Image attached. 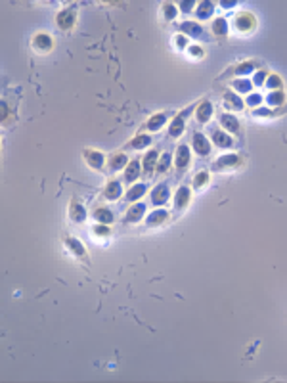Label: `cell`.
<instances>
[{"instance_id": "3957f363", "label": "cell", "mask_w": 287, "mask_h": 383, "mask_svg": "<svg viewBox=\"0 0 287 383\" xmlns=\"http://www.w3.org/2000/svg\"><path fill=\"white\" fill-rule=\"evenodd\" d=\"M191 148H193L195 155L207 157V155L210 153V140L203 133L195 131V133L191 134Z\"/></svg>"}, {"instance_id": "d6a6232c", "label": "cell", "mask_w": 287, "mask_h": 383, "mask_svg": "<svg viewBox=\"0 0 287 383\" xmlns=\"http://www.w3.org/2000/svg\"><path fill=\"white\" fill-rule=\"evenodd\" d=\"M266 102H268V105H274V107L281 105L283 102H285V94H283V90H274V92H270L268 98H266Z\"/></svg>"}, {"instance_id": "5b68a950", "label": "cell", "mask_w": 287, "mask_h": 383, "mask_svg": "<svg viewBox=\"0 0 287 383\" xmlns=\"http://www.w3.org/2000/svg\"><path fill=\"white\" fill-rule=\"evenodd\" d=\"M191 161V152L190 148L186 144H180L176 148V153H174V167H176V172H184L188 169V165Z\"/></svg>"}, {"instance_id": "6da1fadb", "label": "cell", "mask_w": 287, "mask_h": 383, "mask_svg": "<svg viewBox=\"0 0 287 383\" xmlns=\"http://www.w3.org/2000/svg\"><path fill=\"white\" fill-rule=\"evenodd\" d=\"M195 107H197V104H191V105H188L186 109H182L180 113L174 115L171 126H169V138H178V136L184 133L186 121H188V117H190L191 113H195Z\"/></svg>"}, {"instance_id": "484cf974", "label": "cell", "mask_w": 287, "mask_h": 383, "mask_svg": "<svg viewBox=\"0 0 287 383\" xmlns=\"http://www.w3.org/2000/svg\"><path fill=\"white\" fill-rule=\"evenodd\" d=\"M146 190H148V186L146 184H132L128 191L124 194V200L128 201V203H132V201H138L142 196H146Z\"/></svg>"}, {"instance_id": "603a6c76", "label": "cell", "mask_w": 287, "mask_h": 383, "mask_svg": "<svg viewBox=\"0 0 287 383\" xmlns=\"http://www.w3.org/2000/svg\"><path fill=\"white\" fill-rule=\"evenodd\" d=\"M255 18L251 16V14H247V12H241V14H238V18H236V29L238 31H241V33H247V31H253V27H255Z\"/></svg>"}, {"instance_id": "83f0119b", "label": "cell", "mask_w": 287, "mask_h": 383, "mask_svg": "<svg viewBox=\"0 0 287 383\" xmlns=\"http://www.w3.org/2000/svg\"><path fill=\"white\" fill-rule=\"evenodd\" d=\"M212 12H214V4L212 2H199L197 8H195V16H197L199 21H205V19H210Z\"/></svg>"}, {"instance_id": "b9f144b4", "label": "cell", "mask_w": 287, "mask_h": 383, "mask_svg": "<svg viewBox=\"0 0 287 383\" xmlns=\"http://www.w3.org/2000/svg\"><path fill=\"white\" fill-rule=\"evenodd\" d=\"M174 38H176V40H174V42H176V46H178V48H186V44H188V40H186V35H176Z\"/></svg>"}, {"instance_id": "f6af8a7d", "label": "cell", "mask_w": 287, "mask_h": 383, "mask_svg": "<svg viewBox=\"0 0 287 383\" xmlns=\"http://www.w3.org/2000/svg\"><path fill=\"white\" fill-rule=\"evenodd\" d=\"M6 115H8V109H6V104L2 102V117H6Z\"/></svg>"}, {"instance_id": "8d00e7d4", "label": "cell", "mask_w": 287, "mask_h": 383, "mask_svg": "<svg viewBox=\"0 0 287 383\" xmlns=\"http://www.w3.org/2000/svg\"><path fill=\"white\" fill-rule=\"evenodd\" d=\"M176 14H178V8H176L174 4H171V2L163 4V16H165V19L172 21V19L176 18Z\"/></svg>"}, {"instance_id": "e575fe53", "label": "cell", "mask_w": 287, "mask_h": 383, "mask_svg": "<svg viewBox=\"0 0 287 383\" xmlns=\"http://www.w3.org/2000/svg\"><path fill=\"white\" fill-rule=\"evenodd\" d=\"M281 77L279 75H276V73H272V75H268V79H266V83H264V86H268L272 92L274 90H281Z\"/></svg>"}, {"instance_id": "1f68e13d", "label": "cell", "mask_w": 287, "mask_h": 383, "mask_svg": "<svg viewBox=\"0 0 287 383\" xmlns=\"http://www.w3.org/2000/svg\"><path fill=\"white\" fill-rule=\"evenodd\" d=\"M232 88H234V90L241 96V94H247V92H251L253 85H251V81H247V79H236V81L232 83Z\"/></svg>"}, {"instance_id": "ab89813d", "label": "cell", "mask_w": 287, "mask_h": 383, "mask_svg": "<svg viewBox=\"0 0 287 383\" xmlns=\"http://www.w3.org/2000/svg\"><path fill=\"white\" fill-rule=\"evenodd\" d=\"M262 104V96L258 94H249V98H247V105H260Z\"/></svg>"}, {"instance_id": "cb8c5ba5", "label": "cell", "mask_w": 287, "mask_h": 383, "mask_svg": "<svg viewBox=\"0 0 287 383\" xmlns=\"http://www.w3.org/2000/svg\"><path fill=\"white\" fill-rule=\"evenodd\" d=\"M92 219L98 222V224H111L115 220V215H113V211L111 209H107V207H96L94 211H92Z\"/></svg>"}, {"instance_id": "ee69618b", "label": "cell", "mask_w": 287, "mask_h": 383, "mask_svg": "<svg viewBox=\"0 0 287 383\" xmlns=\"http://www.w3.org/2000/svg\"><path fill=\"white\" fill-rule=\"evenodd\" d=\"M236 4H238L236 0H230V2H222V6H224V8H232V6H236Z\"/></svg>"}, {"instance_id": "30bf717a", "label": "cell", "mask_w": 287, "mask_h": 383, "mask_svg": "<svg viewBox=\"0 0 287 383\" xmlns=\"http://www.w3.org/2000/svg\"><path fill=\"white\" fill-rule=\"evenodd\" d=\"M157 161H159V152H157V150L146 152V155L142 157V174L152 176L153 172H155V169H157Z\"/></svg>"}, {"instance_id": "74e56055", "label": "cell", "mask_w": 287, "mask_h": 383, "mask_svg": "<svg viewBox=\"0 0 287 383\" xmlns=\"http://www.w3.org/2000/svg\"><path fill=\"white\" fill-rule=\"evenodd\" d=\"M268 75H270V73H268L266 69H257V73L253 75V83H255L257 86H262L264 83H266Z\"/></svg>"}, {"instance_id": "9c48e42d", "label": "cell", "mask_w": 287, "mask_h": 383, "mask_svg": "<svg viewBox=\"0 0 287 383\" xmlns=\"http://www.w3.org/2000/svg\"><path fill=\"white\" fill-rule=\"evenodd\" d=\"M212 117V102L210 100H201L195 107V121L199 124H207Z\"/></svg>"}, {"instance_id": "44dd1931", "label": "cell", "mask_w": 287, "mask_h": 383, "mask_svg": "<svg viewBox=\"0 0 287 383\" xmlns=\"http://www.w3.org/2000/svg\"><path fill=\"white\" fill-rule=\"evenodd\" d=\"M210 140H212V144L217 146V148H234L236 146V142H234V138H230L228 133H224V131H212L210 133Z\"/></svg>"}, {"instance_id": "f1b7e54d", "label": "cell", "mask_w": 287, "mask_h": 383, "mask_svg": "<svg viewBox=\"0 0 287 383\" xmlns=\"http://www.w3.org/2000/svg\"><path fill=\"white\" fill-rule=\"evenodd\" d=\"M210 31L214 37H226L228 35V21L224 18H217L210 23Z\"/></svg>"}, {"instance_id": "e0dca14e", "label": "cell", "mask_w": 287, "mask_h": 383, "mask_svg": "<svg viewBox=\"0 0 287 383\" xmlns=\"http://www.w3.org/2000/svg\"><path fill=\"white\" fill-rule=\"evenodd\" d=\"M86 217H88V211H86L85 205H81L79 201L71 200V203H69V219L77 222V224H83Z\"/></svg>"}, {"instance_id": "4fadbf2b", "label": "cell", "mask_w": 287, "mask_h": 383, "mask_svg": "<svg viewBox=\"0 0 287 383\" xmlns=\"http://www.w3.org/2000/svg\"><path fill=\"white\" fill-rule=\"evenodd\" d=\"M169 220V211L167 209H153L148 217H146V226L148 228H157V226H161Z\"/></svg>"}, {"instance_id": "7a4b0ae2", "label": "cell", "mask_w": 287, "mask_h": 383, "mask_svg": "<svg viewBox=\"0 0 287 383\" xmlns=\"http://www.w3.org/2000/svg\"><path fill=\"white\" fill-rule=\"evenodd\" d=\"M241 163H243V159L239 157V155H236V153H228V155H220L217 161L210 165V169L212 171H232V169H238V167H241Z\"/></svg>"}, {"instance_id": "d4e9b609", "label": "cell", "mask_w": 287, "mask_h": 383, "mask_svg": "<svg viewBox=\"0 0 287 383\" xmlns=\"http://www.w3.org/2000/svg\"><path fill=\"white\" fill-rule=\"evenodd\" d=\"M152 144V136L150 134H136L130 142L124 144V150H144V148H148Z\"/></svg>"}, {"instance_id": "9a60e30c", "label": "cell", "mask_w": 287, "mask_h": 383, "mask_svg": "<svg viewBox=\"0 0 287 383\" xmlns=\"http://www.w3.org/2000/svg\"><path fill=\"white\" fill-rule=\"evenodd\" d=\"M140 176H142V163H140V159L128 161L126 169H124V176H123L124 182H126V184H134Z\"/></svg>"}, {"instance_id": "4dcf8cb0", "label": "cell", "mask_w": 287, "mask_h": 383, "mask_svg": "<svg viewBox=\"0 0 287 383\" xmlns=\"http://www.w3.org/2000/svg\"><path fill=\"white\" fill-rule=\"evenodd\" d=\"M33 48L37 52H48L52 48V38L48 37V35H37V37L33 38Z\"/></svg>"}, {"instance_id": "ac0fdd59", "label": "cell", "mask_w": 287, "mask_h": 383, "mask_svg": "<svg viewBox=\"0 0 287 383\" xmlns=\"http://www.w3.org/2000/svg\"><path fill=\"white\" fill-rule=\"evenodd\" d=\"M191 200V191L188 186H180L178 190H176V194H174V209L176 211H184L186 207H188V203H190Z\"/></svg>"}, {"instance_id": "ffe728a7", "label": "cell", "mask_w": 287, "mask_h": 383, "mask_svg": "<svg viewBox=\"0 0 287 383\" xmlns=\"http://www.w3.org/2000/svg\"><path fill=\"white\" fill-rule=\"evenodd\" d=\"M104 198L107 201H117L119 198H121V194H123V184L119 180H109L107 184H105V188H104Z\"/></svg>"}, {"instance_id": "f35d334b", "label": "cell", "mask_w": 287, "mask_h": 383, "mask_svg": "<svg viewBox=\"0 0 287 383\" xmlns=\"http://www.w3.org/2000/svg\"><path fill=\"white\" fill-rule=\"evenodd\" d=\"M193 8H197V4L195 2H180V12L182 14H190V12H193Z\"/></svg>"}, {"instance_id": "2e32d148", "label": "cell", "mask_w": 287, "mask_h": 383, "mask_svg": "<svg viewBox=\"0 0 287 383\" xmlns=\"http://www.w3.org/2000/svg\"><path fill=\"white\" fill-rule=\"evenodd\" d=\"M260 66L258 61H255V59H251V61H243V63H239V66L236 67H232L228 73H224V79L226 77H238V79H241V75H247V73H251L253 69H257V67Z\"/></svg>"}, {"instance_id": "7402d4cb", "label": "cell", "mask_w": 287, "mask_h": 383, "mask_svg": "<svg viewBox=\"0 0 287 383\" xmlns=\"http://www.w3.org/2000/svg\"><path fill=\"white\" fill-rule=\"evenodd\" d=\"M182 35H186V37H191V38H199L203 35V27H201L199 23H195V21H182L180 25H178Z\"/></svg>"}, {"instance_id": "d6986e66", "label": "cell", "mask_w": 287, "mask_h": 383, "mask_svg": "<svg viewBox=\"0 0 287 383\" xmlns=\"http://www.w3.org/2000/svg\"><path fill=\"white\" fill-rule=\"evenodd\" d=\"M224 107L226 109H234V111H239L245 107V102L241 100V96L234 90H224Z\"/></svg>"}, {"instance_id": "5bb4252c", "label": "cell", "mask_w": 287, "mask_h": 383, "mask_svg": "<svg viewBox=\"0 0 287 383\" xmlns=\"http://www.w3.org/2000/svg\"><path fill=\"white\" fill-rule=\"evenodd\" d=\"M107 171L109 172H117V171H123L126 169V165H128V157H126V153L124 152H115L109 159H107Z\"/></svg>"}, {"instance_id": "d590c367", "label": "cell", "mask_w": 287, "mask_h": 383, "mask_svg": "<svg viewBox=\"0 0 287 383\" xmlns=\"http://www.w3.org/2000/svg\"><path fill=\"white\" fill-rule=\"evenodd\" d=\"M209 178H210V176H209V172H207V171L197 172V174H195V178H193V188H195V190L203 188V186L209 182Z\"/></svg>"}, {"instance_id": "277c9868", "label": "cell", "mask_w": 287, "mask_h": 383, "mask_svg": "<svg viewBox=\"0 0 287 383\" xmlns=\"http://www.w3.org/2000/svg\"><path fill=\"white\" fill-rule=\"evenodd\" d=\"M171 200V190H169V184L167 182H159L152 191H150V201L155 207H161L167 201Z\"/></svg>"}, {"instance_id": "60d3db41", "label": "cell", "mask_w": 287, "mask_h": 383, "mask_svg": "<svg viewBox=\"0 0 287 383\" xmlns=\"http://www.w3.org/2000/svg\"><path fill=\"white\" fill-rule=\"evenodd\" d=\"M94 232L98 234V236H107V234H109V226H107V224H98V222H96Z\"/></svg>"}, {"instance_id": "7bdbcfd3", "label": "cell", "mask_w": 287, "mask_h": 383, "mask_svg": "<svg viewBox=\"0 0 287 383\" xmlns=\"http://www.w3.org/2000/svg\"><path fill=\"white\" fill-rule=\"evenodd\" d=\"M188 52H190L191 56H195V57H201V56H203V50H201L199 46H190V48H188Z\"/></svg>"}, {"instance_id": "836d02e7", "label": "cell", "mask_w": 287, "mask_h": 383, "mask_svg": "<svg viewBox=\"0 0 287 383\" xmlns=\"http://www.w3.org/2000/svg\"><path fill=\"white\" fill-rule=\"evenodd\" d=\"M285 111H287V107H281V109H266V107H258V109L253 111V115H255V117H276V115L285 113Z\"/></svg>"}, {"instance_id": "f546056e", "label": "cell", "mask_w": 287, "mask_h": 383, "mask_svg": "<svg viewBox=\"0 0 287 383\" xmlns=\"http://www.w3.org/2000/svg\"><path fill=\"white\" fill-rule=\"evenodd\" d=\"M65 247L69 249V251H73L77 257L85 259L86 249H85V245H83V243H81V241H79L77 238H69V236H67V238H65Z\"/></svg>"}, {"instance_id": "8992f818", "label": "cell", "mask_w": 287, "mask_h": 383, "mask_svg": "<svg viewBox=\"0 0 287 383\" xmlns=\"http://www.w3.org/2000/svg\"><path fill=\"white\" fill-rule=\"evenodd\" d=\"M219 124L222 126L224 133H232L239 136L241 134V124H239V119L236 115L232 113H220L219 115Z\"/></svg>"}, {"instance_id": "52a82bcc", "label": "cell", "mask_w": 287, "mask_h": 383, "mask_svg": "<svg viewBox=\"0 0 287 383\" xmlns=\"http://www.w3.org/2000/svg\"><path fill=\"white\" fill-rule=\"evenodd\" d=\"M146 211H148V205L146 203H134L132 207L126 209V215H124L123 222L124 224H136L146 217Z\"/></svg>"}, {"instance_id": "8fae6325", "label": "cell", "mask_w": 287, "mask_h": 383, "mask_svg": "<svg viewBox=\"0 0 287 383\" xmlns=\"http://www.w3.org/2000/svg\"><path fill=\"white\" fill-rule=\"evenodd\" d=\"M75 18H77L75 8H65V10H61V12H57V16H56L57 27L63 29V31L71 29L75 25Z\"/></svg>"}, {"instance_id": "ba28073f", "label": "cell", "mask_w": 287, "mask_h": 383, "mask_svg": "<svg viewBox=\"0 0 287 383\" xmlns=\"http://www.w3.org/2000/svg\"><path fill=\"white\" fill-rule=\"evenodd\" d=\"M167 121H169V113H167V111H159V113L152 115V117L146 121L144 131H148V133H159Z\"/></svg>"}, {"instance_id": "4316f807", "label": "cell", "mask_w": 287, "mask_h": 383, "mask_svg": "<svg viewBox=\"0 0 287 383\" xmlns=\"http://www.w3.org/2000/svg\"><path fill=\"white\" fill-rule=\"evenodd\" d=\"M172 161H174V157H172L169 152L161 153V155H159V161H157V169H155V174H157V176L165 174V172L171 169V163Z\"/></svg>"}, {"instance_id": "7c38bea8", "label": "cell", "mask_w": 287, "mask_h": 383, "mask_svg": "<svg viewBox=\"0 0 287 383\" xmlns=\"http://www.w3.org/2000/svg\"><path fill=\"white\" fill-rule=\"evenodd\" d=\"M83 155H85L88 167H92L94 171H104V165L107 163V159L104 157V153L102 152H96V150H85Z\"/></svg>"}]
</instances>
